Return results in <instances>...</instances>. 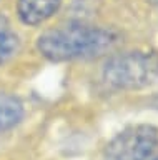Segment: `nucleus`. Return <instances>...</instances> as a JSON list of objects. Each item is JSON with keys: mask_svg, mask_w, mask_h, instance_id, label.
Returning <instances> with one entry per match:
<instances>
[{"mask_svg": "<svg viewBox=\"0 0 158 160\" xmlns=\"http://www.w3.org/2000/svg\"><path fill=\"white\" fill-rule=\"evenodd\" d=\"M115 43L112 32L87 25L47 30L38 37L37 47L43 57L53 62H65L73 58H88L103 53Z\"/></svg>", "mask_w": 158, "mask_h": 160, "instance_id": "1", "label": "nucleus"}, {"mask_svg": "<svg viewBox=\"0 0 158 160\" xmlns=\"http://www.w3.org/2000/svg\"><path fill=\"white\" fill-rule=\"evenodd\" d=\"M103 77L115 88L135 90L148 87L158 78V57L145 52L115 55L107 62Z\"/></svg>", "mask_w": 158, "mask_h": 160, "instance_id": "2", "label": "nucleus"}, {"mask_svg": "<svg viewBox=\"0 0 158 160\" xmlns=\"http://www.w3.org/2000/svg\"><path fill=\"white\" fill-rule=\"evenodd\" d=\"M158 145V130L135 125L115 135L105 147V160H148Z\"/></svg>", "mask_w": 158, "mask_h": 160, "instance_id": "3", "label": "nucleus"}, {"mask_svg": "<svg viewBox=\"0 0 158 160\" xmlns=\"http://www.w3.org/2000/svg\"><path fill=\"white\" fill-rule=\"evenodd\" d=\"M58 7L60 0H18L17 12L23 23L38 25L50 18Z\"/></svg>", "mask_w": 158, "mask_h": 160, "instance_id": "4", "label": "nucleus"}, {"mask_svg": "<svg viewBox=\"0 0 158 160\" xmlns=\"http://www.w3.org/2000/svg\"><path fill=\"white\" fill-rule=\"evenodd\" d=\"M22 115H23L22 103L15 97L0 93V132L17 125L20 122Z\"/></svg>", "mask_w": 158, "mask_h": 160, "instance_id": "5", "label": "nucleus"}, {"mask_svg": "<svg viewBox=\"0 0 158 160\" xmlns=\"http://www.w3.org/2000/svg\"><path fill=\"white\" fill-rule=\"evenodd\" d=\"M18 48V38L12 32L8 20L0 13V63L8 60Z\"/></svg>", "mask_w": 158, "mask_h": 160, "instance_id": "6", "label": "nucleus"}, {"mask_svg": "<svg viewBox=\"0 0 158 160\" xmlns=\"http://www.w3.org/2000/svg\"><path fill=\"white\" fill-rule=\"evenodd\" d=\"M155 160H158V158H155Z\"/></svg>", "mask_w": 158, "mask_h": 160, "instance_id": "7", "label": "nucleus"}]
</instances>
